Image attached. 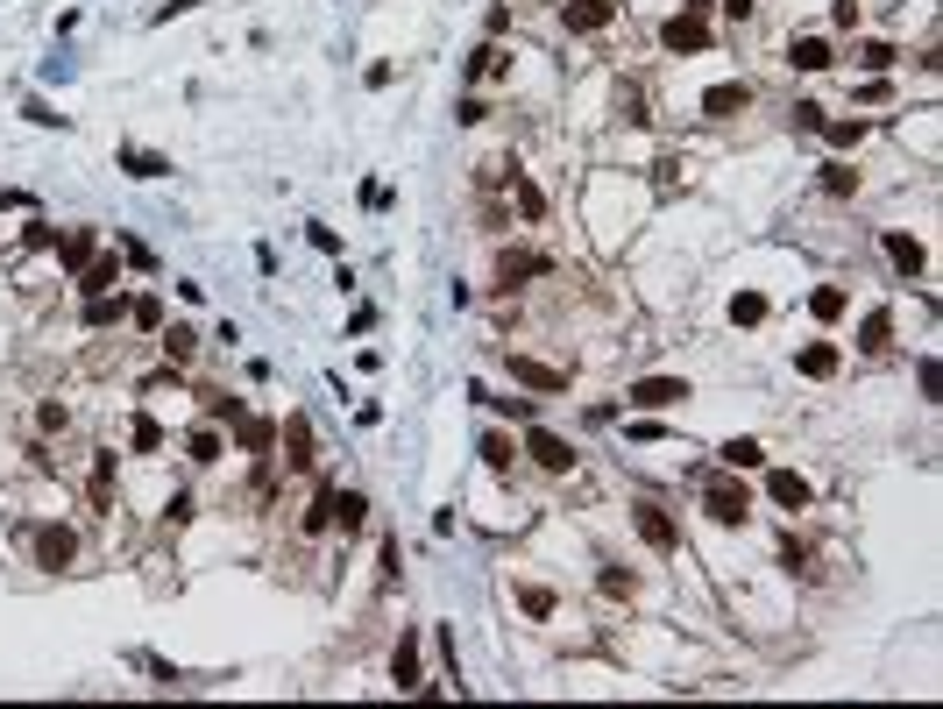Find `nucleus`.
I'll return each instance as SVG.
<instances>
[{"mask_svg": "<svg viewBox=\"0 0 943 709\" xmlns=\"http://www.w3.org/2000/svg\"><path fill=\"white\" fill-rule=\"evenodd\" d=\"M702 511H710L717 525H745L752 518V490L731 483V476H710V483H702Z\"/></svg>", "mask_w": 943, "mask_h": 709, "instance_id": "nucleus-1", "label": "nucleus"}, {"mask_svg": "<svg viewBox=\"0 0 943 709\" xmlns=\"http://www.w3.org/2000/svg\"><path fill=\"white\" fill-rule=\"evenodd\" d=\"M29 554H36V568H71L78 561V532L71 525H29Z\"/></svg>", "mask_w": 943, "mask_h": 709, "instance_id": "nucleus-2", "label": "nucleus"}, {"mask_svg": "<svg viewBox=\"0 0 943 709\" xmlns=\"http://www.w3.org/2000/svg\"><path fill=\"white\" fill-rule=\"evenodd\" d=\"M525 454L546 468V476H568V468H575V447H568L554 426H532V433H525Z\"/></svg>", "mask_w": 943, "mask_h": 709, "instance_id": "nucleus-3", "label": "nucleus"}, {"mask_svg": "<svg viewBox=\"0 0 943 709\" xmlns=\"http://www.w3.org/2000/svg\"><path fill=\"white\" fill-rule=\"evenodd\" d=\"M681 398H688V383H681V376H639L624 405H639V412H674Z\"/></svg>", "mask_w": 943, "mask_h": 709, "instance_id": "nucleus-4", "label": "nucleus"}, {"mask_svg": "<svg viewBox=\"0 0 943 709\" xmlns=\"http://www.w3.org/2000/svg\"><path fill=\"white\" fill-rule=\"evenodd\" d=\"M561 22H568V36H603L617 22V0H568Z\"/></svg>", "mask_w": 943, "mask_h": 709, "instance_id": "nucleus-5", "label": "nucleus"}, {"mask_svg": "<svg viewBox=\"0 0 943 709\" xmlns=\"http://www.w3.org/2000/svg\"><path fill=\"white\" fill-rule=\"evenodd\" d=\"M525 277H554V256H539V249H504L497 256V284H525Z\"/></svg>", "mask_w": 943, "mask_h": 709, "instance_id": "nucleus-6", "label": "nucleus"}, {"mask_svg": "<svg viewBox=\"0 0 943 709\" xmlns=\"http://www.w3.org/2000/svg\"><path fill=\"white\" fill-rule=\"evenodd\" d=\"M632 525H639V539L653 546V554H674V546H681V532H674V518L660 504H632Z\"/></svg>", "mask_w": 943, "mask_h": 709, "instance_id": "nucleus-7", "label": "nucleus"}, {"mask_svg": "<svg viewBox=\"0 0 943 709\" xmlns=\"http://www.w3.org/2000/svg\"><path fill=\"white\" fill-rule=\"evenodd\" d=\"M660 43H667L674 57H695V50H710V22H695V15H674V22L660 29Z\"/></svg>", "mask_w": 943, "mask_h": 709, "instance_id": "nucleus-8", "label": "nucleus"}, {"mask_svg": "<svg viewBox=\"0 0 943 709\" xmlns=\"http://www.w3.org/2000/svg\"><path fill=\"white\" fill-rule=\"evenodd\" d=\"M766 497L780 504V511H809V476H795V468H773V476H766Z\"/></svg>", "mask_w": 943, "mask_h": 709, "instance_id": "nucleus-9", "label": "nucleus"}, {"mask_svg": "<svg viewBox=\"0 0 943 709\" xmlns=\"http://www.w3.org/2000/svg\"><path fill=\"white\" fill-rule=\"evenodd\" d=\"M752 107V86H710V93H702V114H710V121H738Z\"/></svg>", "mask_w": 943, "mask_h": 709, "instance_id": "nucleus-10", "label": "nucleus"}, {"mask_svg": "<svg viewBox=\"0 0 943 709\" xmlns=\"http://www.w3.org/2000/svg\"><path fill=\"white\" fill-rule=\"evenodd\" d=\"M858 348H866V355H887L894 348V312L887 305H873L866 320H858Z\"/></svg>", "mask_w": 943, "mask_h": 709, "instance_id": "nucleus-11", "label": "nucleus"}, {"mask_svg": "<svg viewBox=\"0 0 943 709\" xmlns=\"http://www.w3.org/2000/svg\"><path fill=\"white\" fill-rule=\"evenodd\" d=\"M57 256H64V270H86V263L100 256V234H93V227H71V234H57Z\"/></svg>", "mask_w": 943, "mask_h": 709, "instance_id": "nucleus-12", "label": "nucleus"}, {"mask_svg": "<svg viewBox=\"0 0 943 709\" xmlns=\"http://www.w3.org/2000/svg\"><path fill=\"white\" fill-rule=\"evenodd\" d=\"M511 376H518L525 390H568V369H546V362H532V355H511Z\"/></svg>", "mask_w": 943, "mask_h": 709, "instance_id": "nucleus-13", "label": "nucleus"}, {"mask_svg": "<svg viewBox=\"0 0 943 709\" xmlns=\"http://www.w3.org/2000/svg\"><path fill=\"white\" fill-rule=\"evenodd\" d=\"M284 447H291V454H284L291 468H312V461H320V454H312V419H305V412L284 419Z\"/></svg>", "mask_w": 943, "mask_h": 709, "instance_id": "nucleus-14", "label": "nucleus"}, {"mask_svg": "<svg viewBox=\"0 0 943 709\" xmlns=\"http://www.w3.org/2000/svg\"><path fill=\"white\" fill-rule=\"evenodd\" d=\"M114 284H121V263L114 256H93L86 270H78V291H86V298H107Z\"/></svg>", "mask_w": 943, "mask_h": 709, "instance_id": "nucleus-15", "label": "nucleus"}, {"mask_svg": "<svg viewBox=\"0 0 943 709\" xmlns=\"http://www.w3.org/2000/svg\"><path fill=\"white\" fill-rule=\"evenodd\" d=\"M390 681H398V688H426V681H419V639H412V632L398 639V653H390Z\"/></svg>", "mask_w": 943, "mask_h": 709, "instance_id": "nucleus-16", "label": "nucleus"}, {"mask_svg": "<svg viewBox=\"0 0 943 709\" xmlns=\"http://www.w3.org/2000/svg\"><path fill=\"white\" fill-rule=\"evenodd\" d=\"M795 369H802L809 383H823V376H837V348H830V341H809V348L795 355Z\"/></svg>", "mask_w": 943, "mask_h": 709, "instance_id": "nucleus-17", "label": "nucleus"}, {"mask_svg": "<svg viewBox=\"0 0 943 709\" xmlns=\"http://www.w3.org/2000/svg\"><path fill=\"white\" fill-rule=\"evenodd\" d=\"M334 525H341V532H362V525H369V497H362V490H334Z\"/></svg>", "mask_w": 943, "mask_h": 709, "instance_id": "nucleus-18", "label": "nucleus"}, {"mask_svg": "<svg viewBox=\"0 0 943 709\" xmlns=\"http://www.w3.org/2000/svg\"><path fill=\"white\" fill-rule=\"evenodd\" d=\"M483 468H490V476H511V461H518V447H511V433H483Z\"/></svg>", "mask_w": 943, "mask_h": 709, "instance_id": "nucleus-19", "label": "nucleus"}, {"mask_svg": "<svg viewBox=\"0 0 943 709\" xmlns=\"http://www.w3.org/2000/svg\"><path fill=\"white\" fill-rule=\"evenodd\" d=\"M156 341H164V362H171V369L199 355V334H192V327H156Z\"/></svg>", "mask_w": 943, "mask_h": 709, "instance_id": "nucleus-20", "label": "nucleus"}, {"mask_svg": "<svg viewBox=\"0 0 943 709\" xmlns=\"http://www.w3.org/2000/svg\"><path fill=\"white\" fill-rule=\"evenodd\" d=\"M717 461L738 476V468H759V461H766V447H759V440H724V447H717Z\"/></svg>", "mask_w": 943, "mask_h": 709, "instance_id": "nucleus-21", "label": "nucleus"}, {"mask_svg": "<svg viewBox=\"0 0 943 709\" xmlns=\"http://www.w3.org/2000/svg\"><path fill=\"white\" fill-rule=\"evenodd\" d=\"M887 256H894V270H901V277H915V270H922V242H915V234H887Z\"/></svg>", "mask_w": 943, "mask_h": 709, "instance_id": "nucleus-22", "label": "nucleus"}, {"mask_svg": "<svg viewBox=\"0 0 943 709\" xmlns=\"http://www.w3.org/2000/svg\"><path fill=\"white\" fill-rule=\"evenodd\" d=\"M242 447H249L256 461H270V447H277V426H270V419H242Z\"/></svg>", "mask_w": 943, "mask_h": 709, "instance_id": "nucleus-23", "label": "nucleus"}, {"mask_svg": "<svg viewBox=\"0 0 943 709\" xmlns=\"http://www.w3.org/2000/svg\"><path fill=\"white\" fill-rule=\"evenodd\" d=\"M305 532H312V539L334 532V483H320V497H312V511H305Z\"/></svg>", "mask_w": 943, "mask_h": 709, "instance_id": "nucleus-24", "label": "nucleus"}, {"mask_svg": "<svg viewBox=\"0 0 943 709\" xmlns=\"http://www.w3.org/2000/svg\"><path fill=\"white\" fill-rule=\"evenodd\" d=\"M121 164H128V178H164V171H171L156 149H121Z\"/></svg>", "mask_w": 943, "mask_h": 709, "instance_id": "nucleus-25", "label": "nucleus"}, {"mask_svg": "<svg viewBox=\"0 0 943 709\" xmlns=\"http://www.w3.org/2000/svg\"><path fill=\"white\" fill-rule=\"evenodd\" d=\"M128 320H135L142 334H156V327H164V298H156V291H142V298L128 305Z\"/></svg>", "mask_w": 943, "mask_h": 709, "instance_id": "nucleus-26", "label": "nucleus"}, {"mask_svg": "<svg viewBox=\"0 0 943 709\" xmlns=\"http://www.w3.org/2000/svg\"><path fill=\"white\" fill-rule=\"evenodd\" d=\"M788 57H795V71H823V64H830V43H823V36H802Z\"/></svg>", "mask_w": 943, "mask_h": 709, "instance_id": "nucleus-27", "label": "nucleus"}, {"mask_svg": "<svg viewBox=\"0 0 943 709\" xmlns=\"http://www.w3.org/2000/svg\"><path fill=\"white\" fill-rule=\"evenodd\" d=\"M114 320H128V305L107 291V298H86V327H114Z\"/></svg>", "mask_w": 943, "mask_h": 709, "instance_id": "nucleus-28", "label": "nucleus"}, {"mask_svg": "<svg viewBox=\"0 0 943 709\" xmlns=\"http://www.w3.org/2000/svg\"><path fill=\"white\" fill-rule=\"evenodd\" d=\"M759 320H766V298L759 291H738L731 298V327H759Z\"/></svg>", "mask_w": 943, "mask_h": 709, "instance_id": "nucleus-29", "label": "nucleus"}, {"mask_svg": "<svg viewBox=\"0 0 943 709\" xmlns=\"http://www.w3.org/2000/svg\"><path fill=\"white\" fill-rule=\"evenodd\" d=\"M497 71H511V57H504L497 43H483L476 57H468V78H497Z\"/></svg>", "mask_w": 943, "mask_h": 709, "instance_id": "nucleus-30", "label": "nucleus"}, {"mask_svg": "<svg viewBox=\"0 0 943 709\" xmlns=\"http://www.w3.org/2000/svg\"><path fill=\"white\" fill-rule=\"evenodd\" d=\"M511 199H518V213H525V220H539V213H546L539 185H532V178H518V171H511Z\"/></svg>", "mask_w": 943, "mask_h": 709, "instance_id": "nucleus-31", "label": "nucleus"}, {"mask_svg": "<svg viewBox=\"0 0 943 709\" xmlns=\"http://www.w3.org/2000/svg\"><path fill=\"white\" fill-rule=\"evenodd\" d=\"M809 312H816V320H844V291H837V284L809 291Z\"/></svg>", "mask_w": 943, "mask_h": 709, "instance_id": "nucleus-32", "label": "nucleus"}, {"mask_svg": "<svg viewBox=\"0 0 943 709\" xmlns=\"http://www.w3.org/2000/svg\"><path fill=\"white\" fill-rule=\"evenodd\" d=\"M823 192H830V199H851V192H858V171H844V164H823Z\"/></svg>", "mask_w": 943, "mask_h": 709, "instance_id": "nucleus-33", "label": "nucleus"}, {"mask_svg": "<svg viewBox=\"0 0 943 709\" xmlns=\"http://www.w3.org/2000/svg\"><path fill=\"white\" fill-rule=\"evenodd\" d=\"M185 454H192L199 468H206V461H220V433H213V426H199V433L185 440Z\"/></svg>", "mask_w": 943, "mask_h": 709, "instance_id": "nucleus-34", "label": "nucleus"}, {"mask_svg": "<svg viewBox=\"0 0 943 709\" xmlns=\"http://www.w3.org/2000/svg\"><path fill=\"white\" fill-rule=\"evenodd\" d=\"M596 589H603V596H632V589H639V575H632V568H603V575H596Z\"/></svg>", "mask_w": 943, "mask_h": 709, "instance_id": "nucleus-35", "label": "nucleus"}, {"mask_svg": "<svg viewBox=\"0 0 943 709\" xmlns=\"http://www.w3.org/2000/svg\"><path fill=\"white\" fill-rule=\"evenodd\" d=\"M518 603H525V617H554V589H539V582L518 589Z\"/></svg>", "mask_w": 943, "mask_h": 709, "instance_id": "nucleus-36", "label": "nucleus"}, {"mask_svg": "<svg viewBox=\"0 0 943 709\" xmlns=\"http://www.w3.org/2000/svg\"><path fill=\"white\" fill-rule=\"evenodd\" d=\"M894 57H901L894 43H858V64H866V71H887Z\"/></svg>", "mask_w": 943, "mask_h": 709, "instance_id": "nucleus-37", "label": "nucleus"}, {"mask_svg": "<svg viewBox=\"0 0 943 709\" xmlns=\"http://www.w3.org/2000/svg\"><path fill=\"white\" fill-rule=\"evenodd\" d=\"M128 440H135V454H156V447H164V426H156V419H135Z\"/></svg>", "mask_w": 943, "mask_h": 709, "instance_id": "nucleus-38", "label": "nucleus"}, {"mask_svg": "<svg viewBox=\"0 0 943 709\" xmlns=\"http://www.w3.org/2000/svg\"><path fill=\"white\" fill-rule=\"evenodd\" d=\"M823 135H830L837 149H851L858 135H866V121H858V114H851V121H823Z\"/></svg>", "mask_w": 943, "mask_h": 709, "instance_id": "nucleus-39", "label": "nucleus"}, {"mask_svg": "<svg viewBox=\"0 0 943 709\" xmlns=\"http://www.w3.org/2000/svg\"><path fill=\"white\" fill-rule=\"evenodd\" d=\"M22 249H57V227H50V220H29V227H22Z\"/></svg>", "mask_w": 943, "mask_h": 709, "instance_id": "nucleus-40", "label": "nucleus"}, {"mask_svg": "<svg viewBox=\"0 0 943 709\" xmlns=\"http://www.w3.org/2000/svg\"><path fill=\"white\" fill-rule=\"evenodd\" d=\"M780 568H809V539H795V532L780 539Z\"/></svg>", "mask_w": 943, "mask_h": 709, "instance_id": "nucleus-41", "label": "nucleus"}, {"mask_svg": "<svg viewBox=\"0 0 943 709\" xmlns=\"http://www.w3.org/2000/svg\"><path fill=\"white\" fill-rule=\"evenodd\" d=\"M795 128H802V135H816V128H823V107H816V100H802V107H795Z\"/></svg>", "mask_w": 943, "mask_h": 709, "instance_id": "nucleus-42", "label": "nucleus"}, {"mask_svg": "<svg viewBox=\"0 0 943 709\" xmlns=\"http://www.w3.org/2000/svg\"><path fill=\"white\" fill-rule=\"evenodd\" d=\"M617 107H624V121H646V100H639V86H624V93H617Z\"/></svg>", "mask_w": 943, "mask_h": 709, "instance_id": "nucleus-43", "label": "nucleus"}, {"mask_svg": "<svg viewBox=\"0 0 943 709\" xmlns=\"http://www.w3.org/2000/svg\"><path fill=\"white\" fill-rule=\"evenodd\" d=\"M192 8H206V0H164V8H156V22H171V15H192Z\"/></svg>", "mask_w": 943, "mask_h": 709, "instance_id": "nucleus-44", "label": "nucleus"}, {"mask_svg": "<svg viewBox=\"0 0 943 709\" xmlns=\"http://www.w3.org/2000/svg\"><path fill=\"white\" fill-rule=\"evenodd\" d=\"M717 8H724L731 22H745V15H752V0H717Z\"/></svg>", "mask_w": 943, "mask_h": 709, "instance_id": "nucleus-45", "label": "nucleus"}, {"mask_svg": "<svg viewBox=\"0 0 943 709\" xmlns=\"http://www.w3.org/2000/svg\"><path fill=\"white\" fill-rule=\"evenodd\" d=\"M710 8H717V0H681V15H695V22L710 15Z\"/></svg>", "mask_w": 943, "mask_h": 709, "instance_id": "nucleus-46", "label": "nucleus"}]
</instances>
